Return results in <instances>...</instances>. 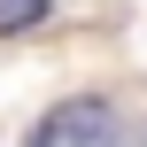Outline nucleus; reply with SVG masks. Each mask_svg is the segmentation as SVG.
Here are the masks:
<instances>
[{"label":"nucleus","mask_w":147,"mask_h":147,"mask_svg":"<svg viewBox=\"0 0 147 147\" xmlns=\"http://www.w3.org/2000/svg\"><path fill=\"white\" fill-rule=\"evenodd\" d=\"M31 147H124V132H116L109 101H62V109L31 132Z\"/></svg>","instance_id":"obj_1"},{"label":"nucleus","mask_w":147,"mask_h":147,"mask_svg":"<svg viewBox=\"0 0 147 147\" xmlns=\"http://www.w3.org/2000/svg\"><path fill=\"white\" fill-rule=\"evenodd\" d=\"M47 16V0H0V31H31Z\"/></svg>","instance_id":"obj_2"}]
</instances>
